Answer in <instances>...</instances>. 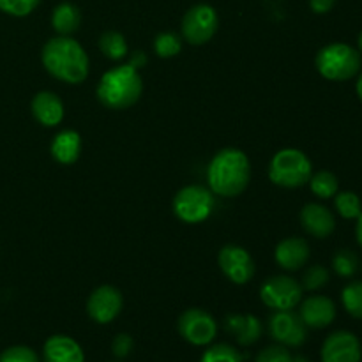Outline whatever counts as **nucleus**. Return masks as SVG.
<instances>
[{
	"label": "nucleus",
	"instance_id": "obj_1",
	"mask_svg": "<svg viewBox=\"0 0 362 362\" xmlns=\"http://www.w3.org/2000/svg\"><path fill=\"white\" fill-rule=\"evenodd\" d=\"M41 62L49 76L67 85L83 83L90 69L87 52L71 35L48 39L42 46Z\"/></svg>",
	"mask_w": 362,
	"mask_h": 362
},
{
	"label": "nucleus",
	"instance_id": "obj_2",
	"mask_svg": "<svg viewBox=\"0 0 362 362\" xmlns=\"http://www.w3.org/2000/svg\"><path fill=\"white\" fill-rule=\"evenodd\" d=\"M251 180V163L240 148H221L207 166L209 189L223 198H235Z\"/></svg>",
	"mask_w": 362,
	"mask_h": 362
},
{
	"label": "nucleus",
	"instance_id": "obj_3",
	"mask_svg": "<svg viewBox=\"0 0 362 362\" xmlns=\"http://www.w3.org/2000/svg\"><path fill=\"white\" fill-rule=\"evenodd\" d=\"M141 92H144V81L140 71L129 64H122L103 74L95 94L105 108L120 112L136 105L141 98Z\"/></svg>",
	"mask_w": 362,
	"mask_h": 362
},
{
	"label": "nucleus",
	"instance_id": "obj_4",
	"mask_svg": "<svg viewBox=\"0 0 362 362\" xmlns=\"http://www.w3.org/2000/svg\"><path fill=\"white\" fill-rule=\"evenodd\" d=\"M313 175L311 159L299 148H281L269 163V180L285 189H297L310 182Z\"/></svg>",
	"mask_w": 362,
	"mask_h": 362
},
{
	"label": "nucleus",
	"instance_id": "obj_5",
	"mask_svg": "<svg viewBox=\"0 0 362 362\" xmlns=\"http://www.w3.org/2000/svg\"><path fill=\"white\" fill-rule=\"evenodd\" d=\"M315 66L320 76L329 81H346L361 73L362 59L359 49L346 42H331L318 49Z\"/></svg>",
	"mask_w": 362,
	"mask_h": 362
},
{
	"label": "nucleus",
	"instance_id": "obj_6",
	"mask_svg": "<svg viewBox=\"0 0 362 362\" xmlns=\"http://www.w3.org/2000/svg\"><path fill=\"white\" fill-rule=\"evenodd\" d=\"M214 205V193L209 187L191 184L177 191L172 207L179 221L186 225H200L211 218Z\"/></svg>",
	"mask_w": 362,
	"mask_h": 362
},
{
	"label": "nucleus",
	"instance_id": "obj_7",
	"mask_svg": "<svg viewBox=\"0 0 362 362\" xmlns=\"http://www.w3.org/2000/svg\"><path fill=\"white\" fill-rule=\"evenodd\" d=\"M219 27L218 11L209 4H197L186 11L180 23V37L193 46L207 45Z\"/></svg>",
	"mask_w": 362,
	"mask_h": 362
},
{
	"label": "nucleus",
	"instance_id": "obj_8",
	"mask_svg": "<svg viewBox=\"0 0 362 362\" xmlns=\"http://www.w3.org/2000/svg\"><path fill=\"white\" fill-rule=\"evenodd\" d=\"M303 293L300 283L285 274L271 276L260 286V300L272 311L293 310L303 300Z\"/></svg>",
	"mask_w": 362,
	"mask_h": 362
},
{
	"label": "nucleus",
	"instance_id": "obj_9",
	"mask_svg": "<svg viewBox=\"0 0 362 362\" xmlns=\"http://www.w3.org/2000/svg\"><path fill=\"white\" fill-rule=\"evenodd\" d=\"M177 331L193 346H209L218 334V322L209 311L189 308L177 320Z\"/></svg>",
	"mask_w": 362,
	"mask_h": 362
},
{
	"label": "nucleus",
	"instance_id": "obj_10",
	"mask_svg": "<svg viewBox=\"0 0 362 362\" xmlns=\"http://www.w3.org/2000/svg\"><path fill=\"white\" fill-rule=\"evenodd\" d=\"M267 329L271 338L286 349H297L308 338V327L299 313H293V310L274 311L269 318Z\"/></svg>",
	"mask_w": 362,
	"mask_h": 362
},
{
	"label": "nucleus",
	"instance_id": "obj_11",
	"mask_svg": "<svg viewBox=\"0 0 362 362\" xmlns=\"http://www.w3.org/2000/svg\"><path fill=\"white\" fill-rule=\"evenodd\" d=\"M218 265L225 278L233 285H247L255 276L253 258L237 244H228L219 250Z\"/></svg>",
	"mask_w": 362,
	"mask_h": 362
},
{
	"label": "nucleus",
	"instance_id": "obj_12",
	"mask_svg": "<svg viewBox=\"0 0 362 362\" xmlns=\"http://www.w3.org/2000/svg\"><path fill=\"white\" fill-rule=\"evenodd\" d=\"M124 308V297L119 288L112 285H101L88 296L87 315L92 322L106 325L115 320Z\"/></svg>",
	"mask_w": 362,
	"mask_h": 362
},
{
	"label": "nucleus",
	"instance_id": "obj_13",
	"mask_svg": "<svg viewBox=\"0 0 362 362\" xmlns=\"http://www.w3.org/2000/svg\"><path fill=\"white\" fill-rule=\"evenodd\" d=\"M322 362H361L362 345L354 332L336 331L325 338L320 350Z\"/></svg>",
	"mask_w": 362,
	"mask_h": 362
},
{
	"label": "nucleus",
	"instance_id": "obj_14",
	"mask_svg": "<svg viewBox=\"0 0 362 362\" xmlns=\"http://www.w3.org/2000/svg\"><path fill=\"white\" fill-rule=\"evenodd\" d=\"M310 257V244L303 237H286L274 247V262L286 272L300 271Z\"/></svg>",
	"mask_w": 362,
	"mask_h": 362
},
{
	"label": "nucleus",
	"instance_id": "obj_15",
	"mask_svg": "<svg viewBox=\"0 0 362 362\" xmlns=\"http://www.w3.org/2000/svg\"><path fill=\"white\" fill-rule=\"evenodd\" d=\"M299 306V317L308 329H325L336 320V304L325 296H310Z\"/></svg>",
	"mask_w": 362,
	"mask_h": 362
},
{
	"label": "nucleus",
	"instance_id": "obj_16",
	"mask_svg": "<svg viewBox=\"0 0 362 362\" xmlns=\"http://www.w3.org/2000/svg\"><path fill=\"white\" fill-rule=\"evenodd\" d=\"M299 218L304 232L315 239H327L336 228L334 214L322 204H306Z\"/></svg>",
	"mask_w": 362,
	"mask_h": 362
},
{
	"label": "nucleus",
	"instance_id": "obj_17",
	"mask_svg": "<svg viewBox=\"0 0 362 362\" xmlns=\"http://www.w3.org/2000/svg\"><path fill=\"white\" fill-rule=\"evenodd\" d=\"M42 362H85V354L76 339L55 334L42 345Z\"/></svg>",
	"mask_w": 362,
	"mask_h": 362
},
{
	"label": "nucleus",
	"instance_id": "obj_18",
	"mask_svg": "<svg viewBox=\"0 0 362 362\" xmlns=\"http://www.w3.org/2000/svg\"><path fill=\"white\" fill-rule=\"evenodd\" d=\"M30 110L34 119L45 127H55L64 120V103L55 92L42 90L34 95L30 103Z\"/></svg>",
	"mask_w": 362,
	"mask_h": 362
},
{
	"label": "nucleus",
	"instance_id": "obj_19",
	"mask_svg": "<svg viewBox=\"0 0 362 362\" xmlns=\"http://www.w3.org/2000/svg\"><path fill=\"white\" fill-rule=\"evenodd\" d=\"M225 329L240 346H251L264 334V324L255 315L233 313L225 318Z\"/></svg>",
	"mask_w": 362,
	"mask_h": 362
},
{
	"label": "nucleus",
	"instance_id": "obj_20",
	"mask_svg": "<svg viewBox=\"0 0 362 362\" xmlns=\"http://www.w3.org/2000/svg\"><path fill=\"white\" fill-rule=\"evenodd\" d=\"M52 158L60 165H73L80 159L81 154V136L74 129H64L55 134L49 145Z\"/></svg>",
	"mask_w": 362,
	"mask_h": 362
},
{
	"label": "nucleus",
	"instance_id": "obj_21",
	"mask_svg": "<svg viewBox=\"0 0 362 362\" xmlns=\"http://www.w3.org/2000/svg\"><path fill=\"white\" fill-rule=\"evenodd\" d=\"M81 25V11L73 2H60L52 13V27L59 35H73Z\"/></svg>",
	"mask_w": 362,
	"mask_h": 362
},
{
	"label": "nucleus",
	"instance_id": "obj_22",
	"mask_svg": "<svg viewBox=\"0 0 362 362\" xmlns=\"http://www.w3.org/2000/svg\"><path fill=\"white\" fill-rule=\"evenodd\" d=\"M99 49L106 59L115 60V62L126 59L127 53H129L126 37L117 30L103 32L101 37H99Z\"/></svg>",
	"mask_w": 362,
	"mask_h": 362
},
{
	"label": "nucleus",
	"instance_id": "obj_23",
	"mask_svg": "<svg viewBox=\"0 0 362 362\" xmlns=\"http://www.w3.org/2000/svg\"><path fill=\"white\" fill-rule=\"evenodd\" d=\"M308 184H310L311 193H313L317 198H322V200L334 198V194L339 191L338 177H336L332 172H327V170H322V172L313 173Z\"/></svg>",
	"mask_w": 362,
	"mask_h": 362
},
{
	"label": "nucleus",
	"instance_id": "obj_24",
	"mask_svg": "<svg viewBox=\"0 0 362 362\" xmlns=\"http://www.w3.org/2000/svg\"><path fill=\"white\" fill-rule=\"evenodd\" d=\"M334 209L343 219H357L362 214L361 198L354 191H338L334 194Z\"/></svg>",
	"mask_w": 362,
	"mask_h": 362
},
{
	"label": "nucleus",
	"instance_id": "obj_25",
	"mask_svg": "<svg viewBox=\"0 0 362 362\" xmlns=\"http://www.w3.org/2000/svg\"><path fill=\"white\" fill-rule=\"evenodd\" d=\"M152 48L159 59H172V57L179 55L182 49V37L175 32H161L156 35Z\"/></svg>",
	"mask_w": 362,
	"mask_h": 362
},
{
	"label": "nucleus",
	"instance_id": "obj_26",
	"mask_svg": "<svg viewBox=\"0 0 362 362\" xmlns=\"http://www.w3.org/2000/svg\"><path fill=\"white\" fill-rule=\"evenodd\" d=\"M341 303L350 317L362 320V281H350L343 288Z\"/></svg>",
	"mask_w": 362,
	"mask_h": 362
},
{
	"label": "nucleus",
	"instance_id": "obj_27",
	"mask_svg": "<svg viewBox=\"0 0 362 362\" xmlns=\"http://www.w3.org/2000/svg\"><path fill=\"white\" fill-rule=\"evenodd\" d=\"M332 269L341 278H354L359 271V257L352 250H339L332 257Z\"/></svg>",
	"mask_w": 362,
	"mask_h": 362
},
{
	"label": "nucleus",
	"instance_id": "obj_28",
	"mask_svg": "<svg viewBox=\"0 0 362 362\" xmlns=\"http://www.w3.org/2000/svg\"><path fill=\"white\" fill-rule=\"evenodd\" d=\"M200 362H243V356L235 346L218 343L205 350Z\"/></svg>",
	"mask_w": 362,
	"mask_h": 362
},
{
	"label": "nucleus",
	"instance_id": "obj_29",
	"mask_svg": "<svg viewBox=\"0 0 362 362\" xmlns=\"http://www.w3.org/2000/svg\"><path fill=\"white\" fill-rule=\"evenodd\" d=\"M329 279H331V274H329V271L324 265H311V267L304 271L300 286H303V290H308V292H317V290L324 288L327 285Z\"/></svg>",
	"mask_w": 362,
	"mask_h": 362
},
{
	"label": "nucleus",
	"instance_id": "obj_30",
	"mask_svg": "<svg viewBox=\"0 0 362 362\" xmlns=\"http://www.w3.org/2000/svg\"><path fill=\"white\" fill-rule=\"evenodd\" d=\"M42 0H0V11L9 16L23 18L34 13Z\"/></svg>",
	"mask_w": 362,
	"mask_h": 362
},
{
	"label": "nucleus",
	"instance_id": "obj_31",
	"mask_svg": "<svg viewBox=\"0 0 362 362\" xmlns=\"http://www.w3.org/2000/svg\"><path fill=\"white\" fill-rule=\"evenodd\" d=\"M0 362H41L39 356L32 349L23 345L9 346L0 354Z\"/></svg>",
	"mask_w": 362,
	"mask_h": 362
},
{
	"label": "nucleus",
	"instance_id": "obj_32",
	"mask_svg": "<svg viewBox=\"0 0 362 362\" xmlns=\"http://www.w3.org/2000/svg\"><path fill=\"white\" fill-rule=\"evenodd\" d=\"M292 361V354H290V350L286 349V346L279 345V343H276V345H271V346H265L264 350H260L257 356V359L255 362H290Z\"/></svg>",
	"mask_w": 362,
	"mask_h": 362
},
{
	"label": "nucleus",
	"instance_id": "obj_33",
	"mask_svg": "<svg viewBox=\"0 0 362 362\" xmlns=\"http://www.w3.org/2000/svg\"><path fill=\"white\" fill-rule=\"evenodd\" d=\"M134 341L129 334H117L112 341V352L117 359H126L133 352Z\"/></svg>",
	"mask_w": 362,
	"mask_h": 362
},
{
	"label": "nucleus",
	"instance_id": "obj_34",
	"mask_svg": "<svg viewBox=\"0 0 362 362\" xmlns=\"http://www.w3.org/2000/svg\"><path fill=\"white\" fill-rule=\"evenodd\" d=\"M338 0H310V7L315 14H327Z\"/></svg>",
	"mask_w": 362,
	"mask_h": 362
},
{
	"label": "nucleus",
	"instance_id": "obj_35",
	"mask_svg": "<svg viewBox=\"0 0 362 362\" xmlns=\"http://www.w3.org/2000/svg\"><path fill=\"white\" fill-rule=\"evenodd\" d=\"M129 66H133L134 69H138L140 71L141 67L145 66V64H147V55H145L144 52H134L133 55H131V59H129Z\"/></svg>",
	"mask_w": 362,
	"mask_h": 362
},
{
	"label": "nucleus",
	"instance_id": "obj_36",
	"mask_svg": "<svg viewBox=\"0 0 362 362\" xmlns=\"http://www.w3.org/2000/svg\"><path fill=\"white\" fill-rule=\"evenodd\" d=\"M356 237H357V243H359V246L362 247V214L357 218V223H356Z\"/></svg>",
	"mask_w": 362,
	"mask_h": 362
},
{
	"label": "nucleus",
	"instance_id": "obj_37",
	"mask_svg": "<svg viewBox=\"0 0 362 362\" xmlns=\"http://www.w3.org/2000/svg\"><path fill=\"white\" fill-rule=\"evenodd\" d=\"M356 90H357V95H359V99H361V103H362V71L359 73V78H357Z\"/></svg>",
	"mask_w": 362,
	"mask_h": 362
},
{
	"label": "nucleus",
	"instance_id": "obj_38",
	"mask_svg": "<svg viewBox=\"0 0 362 362\" xmlns=\"http://www.w3.org/2000/svg\"><path fill=\"white\" fill-rule=\"evenodd\" d=\"M290 362H310V361H308L304 356H297V357H292V361Z\"/></svg>",
	"mask_w": 362,
	"mask_h": 362
},
{
	"label": "nucleus",
	"instance_id": "obj_39",
	"mask_svg": "<svg viewBox=\"0 0 362 362\" xmlns=\"http://www.w3.org/2000/svg\"><path fill=\"white\" fill-rule=\"evenodd\" d=\"M357 46H359V53H362V30H361L359 37H357Z\"/></svg>",
	"mask_w": 362,
	"mask_h": 362
},
{
	"label": "nucleus",
	"instance_id": "obj_40",
	"mask_svg": "<svg viewBox=\"0 0 362 362\" xmlns=\"http://www.w3.org/2000/svg\"><path fill=\"white\" fill-rule=\"evenodd\" d=\"M110 362H119V361H110Z\"/></svg>",
	"mask_w": 362,
	"mask_h": 362
}]
</instances>
